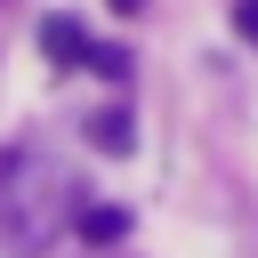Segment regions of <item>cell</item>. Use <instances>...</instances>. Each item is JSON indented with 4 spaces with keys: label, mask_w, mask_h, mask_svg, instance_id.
I'll list each match as a JSON object with an SVG mask.
<instances>
[{
    "label": "cell",
    "mask_w": 258,
    "mask_h": 258,
    "mask_svg": "<svg viewBox=\"0 0 258 258\" xmlns=\"http://www.w3.org/2000/svg\"><path fill=\"white\" fill-rule=\"evenodd\" d=\"M73 226H81V242H121V234H129V210H121V202H81Z\"/></svg>",
    "instance_id": "cell-2"
},
{
    "label": "cell",
    "mask_w": 258,
    "mask_h": 258,
    "mask_svg": "<svg viewBox=\"0 0 258 258\" xmlns=\"http://www.w3.org/2000/svg\"><path fill=\"white\" fill-rule=\"evenodd\" d=\"M89 145L97 153H129L137 137H129V113H105V121H89Z\"/></svg>",
    "instance_id": "cell-3"
},
{
    "label": "cell",
    "mask_w": 258,
    "mask_h": 258,
    "mask_svg": "<svg viewBox=\"0 0 258 258\" xmlns=\"http://www.w3.org/2000/svg\"><path fill=\"white\" fill-rule=\"evenodd\" d=\"M89 73H105V81H121V73H129V48H89Z\"/></svg>",
    "instance_id": "cell-4"
},
{
    "label": "cell",
    "mask_w": 258,
    "mask_h": 258,
    "mask_svg": "<svg viewBox=\"0 0 258 258\" xmlns=\"http://www.w3.org/2000/svg\"><path fill=\"white\" fill-rule=\"evenodd\" d=\"M89 48H97V40H89L73 16H40V56H48V64H89Z\"/></svg>",
    "instance_id": "cell-1"
},
{
    "label": "cell",
    "mask_w": 258,
    "mask_h": 258,
    "mask_svg": "<svg viewBox=\"0 0 258 258\" xmlns=\"http://www.w3.org/2000/svg\"><path fill=\"white\" fill-rule=\"evenodd\" d=\"M234 32H242V40L258 48V0H234Z\"/></svg>",
    "instance_id": "cell-5"
},
{
    "label": "cell",
    "mask_w": 258,
    "mask_h": 258,
    "mask_svg": "<svg viewBox=\"0 0 258 258\" xmlns=\"http://www.w3.org/2000/svg\"><path fill=\"white\" fill-rule=\"evenodd\" d=\"M113 8H121V16H137V8H145V0H113Z\"/></svg>",
    "instance_id": "cell-6"
}]
</instances>
